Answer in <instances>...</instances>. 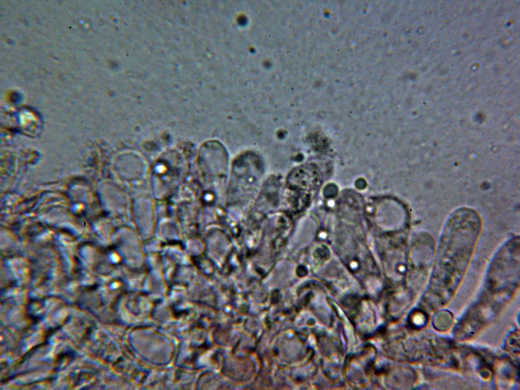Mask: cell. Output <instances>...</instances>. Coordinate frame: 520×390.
<instances>
[{
    "mask_svg": "<svg viewBox=\"0 0 520 390\" xmlns=\"http://www.w3.org/2000/svg\"><path fill=\"white\" fill-rule=\"evenodd\" d=\"M482 228L480 215L461 208L448 217L442 229L427 295L443 298L451 296L471 260Z\"/></svg>",
    "mask_w": 520,
    "mask_h": 390,
    "instance_id": "1",
    "label": "cell"
}]
</instances>
